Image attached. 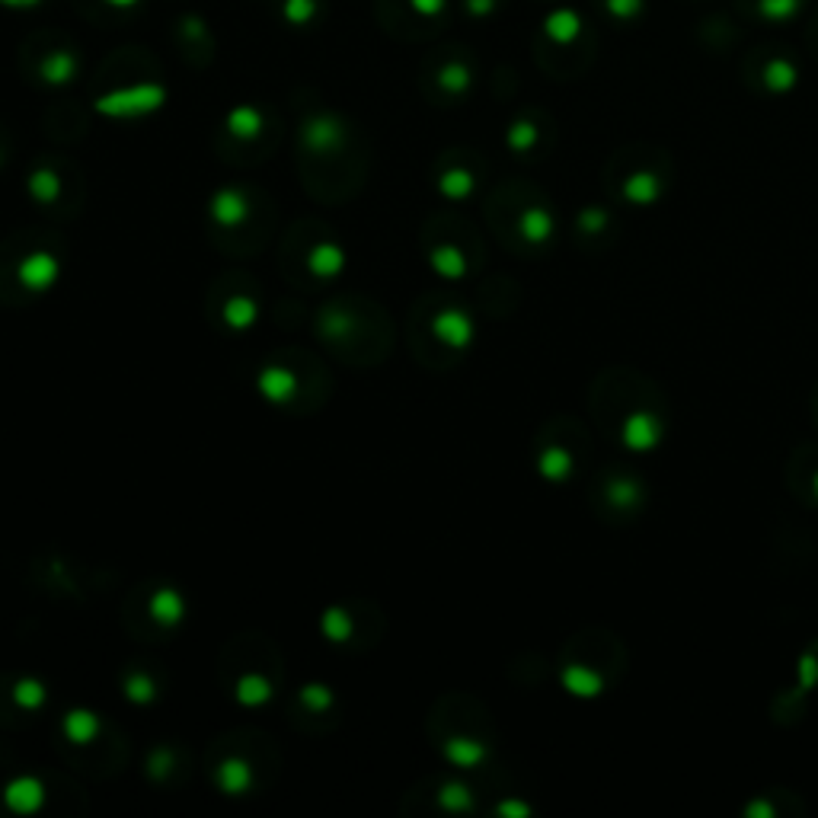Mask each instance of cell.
<instances>
[{
  "label": "cell",
  "mask_w": 818,
  "mask_h": 818,
  "mask_svg": "<svg viewBox=\"0 0 818 818\" xmlns=\"http://www.w3.org/2000/svg\"><path fill=\"white\" fill-rule=\"evenodd\" d=\"M473 186H477V183H473V176L467 170H461V167L441 173V179H438V192L445 195V199H454V202L467 199V195L473 192Z\"/></svg>",
  "instance_id": "44dd1931"
},
{
  "label": "cell",
  "mask_w": 818,
  "mask_h": 818,
  "mask_svg": "<svg viewBox=\"0 0 818 818\" xmlns=\"http://www.w3.org/2000/svg\"><path fill=\"white\" fill-rule=\"evenodd\" d=\"M470 68L464 61H451V64H445V68L438 71V87L445 90V93H467L470 90Z\"/></svg>",
  "instance_id": "603a6c76"
},
{
  "label": "cell",
  "mask_w": 818,
  "mask_h": 818,
  "mask_svg": "<svg viewBox=\"0 0 818 818\" xmlns=\"http://www.w3.org/2000/svg\"><path fill=\"white\" fill-rule=\"evenodd\" d=\"M42 4H45V0H0V7H4V10H36Z\"/></svg>",
  "instance_id": "4dcf8cb0"
},
{
  "label": "cell",
  "mask_w": 818,
  "mask_h": 818,
  "mask_svg": "<svg viewBox=\"0 0 818 818\" xmlns=\"http://www.w3.org/2000/svg\"><path fill=\"white\" fill-rule=\"evenodd\" d=\"M163 103H167V87L154 84V80H144V84L116 87L103 96H96L93 109L100 112L103 119H141L157 112Z\"/></svg>",
  "instance_id": "6da1fadb"
},
{
  "label": "cell",
  "mask_w": 818,
  "mask_h": 818,
  "mask_svg": "<svg viewBox=\"0 0 818 818\" xmlns=\"http://www.w3.org/2000/svg\"><path fill=\"white\" fill-rule=\"evenodd\" d=\"M215 783L224 796H247L253 790V767L243 758H227L221 761Z\"/></svg>",
  "instance_id": "7c38bea8"
},
{
  "label": "cell",
  "mask_w": 818,
  "mask_h": 818,
  "mask_svg": "<svg viewBox=\"0 0 818 818\" xmlns=\"http://www.w3.org/2000/svg\"><path fill=\"white\" fill-rule=\"evenodd\" d=\"M467 10H470V16H486L489 10H493V0H467Z\"/></svg>",
  "instance_id": "1f68e13d"
},
{
  "label": "cell",
  "mask_w": 818,
  "mask_h": 818,
  "mask_svg": "<svg viewBox=\"0 0 818 818\" xmlns=\"http://www.w3.org/2000/svg\"><path fill=\"white\" fill-rule=\"evenodd\" d=\"M29 195L36 199L39 205H52L58 202V195H61V179L55 170H48V167H39V170H32L29 173Z\"/></svg>",
  "instance_id": "e0dca14e"
},
{
  "label": "cell",
  "mask_w": 818,
  "mask_h": 818,
  "mask_svg": "<svg viewBox=\"0 0 818 818\" xmlns=\"http://www.w3.org/2000/svg\"><path fill=\"white\" fill-rule=\"evenodd\" d=\"M16 278H20V285L26 291H36V294H45L58 285L61 278V259L55 253H29L20 266H16Z\"/></svg>",
  "instance_id": "3957f363"
},
{
  "label": "cell",
  "mask_w": 818,
  "mask_h": 818,
  "mask_svg": "<svg viewBox=\"0 0 818 818\" xmlns=\"http://www.w3.org/2000/svg\"><path fill=\"white\" fill-rule=\"evenodd\" d=\"M301 147L317 157H333L336 151H342V144L349 138V128L342 122L336 112H314L301 122Z\"/></svg>",
  "instance_id": "7a4b0ae2"
},
{
  "label": "cell",
  "mask_w": 818,
  "mask_h": 818,
  "mask_svg": "<svg viewBox=\"0 0 818 818\" xmlns=\"http://www.w3.org/2000/svg\"><path fill=\"white\" fill-rule=\"evenodd\" d=\"M566 470H569V454L566 451H547L541 457V473L547 480H560L566 477Z\"/></svg>",
  "instance_id": "83f0119b"
},
{
  "label": "cell",
  "mask_w": 818,
  "mask_h": 818,
  "mask_svg": "<svg viewBox=\"0 0 818 818\" xmlns=\"http://www.w3.org/2000/svg\"><path fill=\"white\" fill-rule=\"evenodd\" d=\"M4 803L10 812L16 815H32V812H39L42 803H45V787H42V780L36 777H16L7 783V790H4Z\"/></svg>",
  "instance_id": "ba28073f"
},
{
  "label": "cell",
  "mask_w": 818,
  "mask_h": 818,
  "mask_svg": "<svg viewBox=\"0 0 818 818\" xmlns=\"http://www.w3.org/2000/svg\"><path fill=\"white\" fill-rule=\"evenodd\" d=\"M445 4L448 0H409V7H413V13H419V16H441Z\"/></svg>",
  "instance_id": "f546056e"
},
{
  "label": "cell",
  "mask_w": 818,
  "mask_h": 818,
  "mask_svg": "<svg viewBox=\"0 0 818 818\" xmlns=\"http://www.w3.org/2000/svg\"><path fill=\"white\" fill-rule=\"evenodd\" d=\"M307 269L314 278L333 282V278H339L342 269H346V250H342L339 243H333V240H323L307 253Z\"/></svg>",
  "instance_id": "8fae6325"
},
{
  "label": "cell",
  "mask_w": 818,
  "mask_h": 818,
  "mask_svg": "<svg viewBox=\"0 0 818 818\" xmlns=\"http://www.w3.org/2000/svg\"><path fill=\"white\" fill-rule=\"evenodd\" d=\"M320 630H323V636L330 643H346L349 636H352V620H349L346 611L330 608V611L320 617Z\"/></svg>",
  "instance_id": "cb8c5ba5"
},
{
  "label": "cell",
  "mask_w": 818,
  "mask_h": 818,
  "mask_svg": "<svg viewBox=\"0 0 818 818\" xmlns=\"http://www.w3.org/2000/svg\"><path fill=\"white\" fill-rule=\"evenodd\" d=\"M61 729L71 745H90L96 742V735H100V716L93 710H71L61 719Z\"/></svg>",
  "instance_id": "5bb4252c"
},
{
  "label": "cell",
  "mask_w": 818,
  "mask_h": 818,
  "mask_svg": "<svg viewBox=\"0 0 818 818\" xmlns=\"http://www.w3.org/2000/svg\"><path fill=\"white\" fill-rule=\"evenodd\" d=\"M224 128H227V135H234L237 141H253L263 135L266 112L253 103H240L224 116Z\"/></svg>",
  "instance_id": "30bf717a"
},
{
  "label": "cell",
  "mask_w": 818,
  "mask_h": 818,
  "mask_svg": "<svg viewBox=\"0 0 818 818\" xmlns=\"http://www.w3.org/2000/svg\"><path fill=\"white\" fill-rule=\"evenodd\" d=\"M432 333L438 342H445L448 349H467L473 342V320L464 314V310L448 307L432 320Z\"/></svg>",
  "instance_id": "8992f818"
},
{
  "label": "cell",
  "mask_w": 818,
  "mask_h": 818,
  "mask_svg": "<svg viewBox=\"0 0 818 818\" xmlns=\"http://www.w3.org/2000/svg\"><path fill=\"white\" fill-rule=\"evenodd\" d=\"M272 700V681L263 675H243L237 681V703L243 707H263Z\"/></svg>",
  "instance_id": "ac0fdd59"
},
{
  "label": "cell",
  "mask_w": 818,
  "mask_h": 818,
  "mask_svg": "<svg viewBox=\"0 0 818 818\" xmlns=\"http://www.w3.org/2000/svg\"><path fill=\"white\" fill-rule=\"evenodd\" d=\"M438 803L445 806V809H454V812H461V809H470V790L461 787V783H445L441 787V796H438Z\"/></svg>",
  "instance_id": "4316f807"
},
{
  "label": "cell",
  "mask_w": 818,
  "mask_h": 818,
  "mask_svg": "<svg viewBox=\"0 0 818 818\" xmlns=\"http://www.w3.org/2000/svg\"><path fill=\"white\" fill-rule=\"evenodd\" d=\"M0 163H4V154H0Z\"/></svg>",
  "instance_id": "836d02e7"
},
{
  "label": "cell",
  "mask_w": 818,
  "mask_h": 818,
  "mask_svg": "<svg viewBox=\"0 0 818 818\" xmlns=\"http://www.w3.org/2000/svg\"><path fill=\"white\" fill-rule=\"evenodd\" d=\"M106 7H112V10H132V7H138L141 0H103Z\"/></svg>",
  "instance_id": "d6a6232c"
},
{
  "label": "cell",
  "mask_w": 818,
  "mask_h": 818,
  "mask_svg": "<svg viewBox=\"0 0 818 818\" xmlns=\"http://www.w3.org/2000/svg\"><path fill=\"white\" fill-rule=\"evenodd\" d=\"M521 234H525L528 240H534V243L547 240V237L553 234V221H550L547 211H541V208H531L528 215L521 218Z\"/></svg>",
  "instance_id": "484cf974"
},
{
  "label": "cell",
  "mask_w": 818,
  "mask_h": 818,
  "mask_svg": "<svg viewBox=\"0 0 818 818\" xmlns=\"http://www.w3.org/2000/svg\"><path fill=\"white\" fill-rule=\"evenodd\" d=\"M298 697H301V703L304 707L310 710V713H326L336 703V694L330 691V687L326 684H317V681H310V684H304L301 691H298Z\"/></svg>",
  "instance_id": "d4e9b609"
},
{
  "label": "cell",
  "mask_w": 818,
  "mask_h": 818,
  "mask_svg": "<svg viewBox=\"0 0 818 818\" xmlns=\"http://www.w3.org/2000/svg\"><path fill=\"white\" fill-rule=\"evenodd\" d=\"M256 390L263 394L266 403L285 406L294 394H298V378H294V371L285 365H266L256 374Z\"/></svg>",
  "instance_id": "5b68a950"
},
{
  "label": "cell",
  "mask_w": 818,
  "mask_h": 818,
  "mask_svg": "<svg viewBox=\"0 0 818 818\" xmlns=\"http://www.w3.org/2000/svg\"><path fill=\"white\" fill-rule=\"evenodd\" d=\"M147 611H151V617L157 620L160 627H167V630H173V627H179L186 620V595L179 592V588H173V585H163V588H157V592L151 595V604H147Z\"/></svg>",
  "instance_id": "9c48e42d"
},
{
  "label": "cell",
  "mask_w": 818,
  "mask_h": 818,
  "mask_svg": "<svg viewBox=\"0 0 818 818\" xmlns=\"http://www.w3.org/2000/svg\"><path fill=\"white\" fill-rule=\"evenodd\" d=\"M221 317H224V326H227V330H234V333H250L253 326L259 323V304L250 298V294H234V298L224 304Z\"/></svg>",
  "instance_id": "4fadbf2b"
},
{
  "label": "cell",
  "mask_w": 818,
  "mask_h": 818,
  "mask_svg": "<svg viewBox=\"0 0 818 818\" xmlns=\"http://www.w3.org/2000/svg\"><path fill=\"white\" fill-rule=\"evenodd\" d=\"M170 767H173V751L160 748V751H154V758L147 761V774H151V777H163V774H170Z\"/></svg>",
  "instance_id": "f1b7e54d"
},
{
  "label": "cell",
  "mask_w": 818,
  "mask_h": 818,
  "mask_svg": "<svg viewBox=\"0 0 818 818\" xmlns=\"http://www.w3.org/2000/svg\"><path fill=\"white\" fill-rule=\"evenodd\" d=\"M278 13H282V20L288 26L301 29V26H310L320 16V0H282Z\"/></svg>",
  "instance_id": "ffe728a7"
},
{
  "label": "cell",
  "mask_w": 818,
  "mask_h": 818,
  "mask_svg": "<svg viewBox=\"0 0 818 818\" xmlns=\"http://www.w3.org/2000/svg\"><path fill=\"white\" fill-rule=\"evenodd\" d=\"M208 215H211V221H215L218 227H227V231H234V227L247 224V218H250L247 192L237 189V186H221L218 192H211Z\"/></svg>",
  "instance_id": "277c9868"
},
{
  "label": "cell",
  "mask_w": 818,
  "mask_h": 818,
  "mask_svg": "<svg viewBox=\"0 0 818 818\" xmlns=\"http://www.w3.org/2000/svg\"><path fill=\"white\" fill-rule=\"evenodd\" d=\"M429 266L441 275V278H448V282H457V278H464L467 275V259L464 253L457 250V247H435L432 256H429Z\"/></svg>",
  "instance_id": "9a60e30c"
},
{
  "label": "cell",
  "mask_w": 818,
  "mask_h": 818,
  "mask_svg": "<svg viewBox=\"0 0 818 818\" xmlns=\"http://www.w3.org/2000/svg\"><path fill=\"white\" fill-rule=\"evenodd\" d=\"M445 758L454 767H464V771H470V767H480L486 761V748L480 742H473V739H451L445 745Z\"/></svg>",
  "instance_id": "2e32d148"
},
{
  "label": "cell",
  "mask_w": 818,
  "mask_h": 818,
  "mask_svg": "<svg viewBox=\"0 0 818 818\" xmlns=\"http://www.w3.org/2000/svg\"><path fill=\"white\" fill-rule=\"evenodd\" d=\"M45 700H48V691H45V684L39 678H20L13 684V703L20 710H26V713L42 710Z\"/></svg>",
  "instance_id": "d6986e66"
},
{
  "label": "cell",
  "mask_w": 818,
  "mask_h": 818,
  "mask_svg": "<svg viewBox=\"0 0 818 818\" xmlns=\"http://www.w3.org/2000/svg\"><path fill=\"white\" fill-rule=\"evenodd\" d=\"M122 691H125V700L138 703V707H147V703L157 700V684H154L151 675H144V672H132V675H128L125 684H122Z\"/></svg>",
  "instance_id": "7402d4cb"
},
{
  "label": "cell",
  "mask_w": 818,
  "mask_h": 818,
  "mask_svg": "<svg viewBox=\"0 0 818 818\" xmlns=\"http://www.w3.org/2000/svg\"><path fill=\"white\" fill-rule=\"evenodd\" d=\"M80 74V58L71 48H55L39 61V80L45 87H68Z\"/></svg>",
  "instance_id": "52a82bcc"
}]
</instances>
